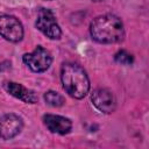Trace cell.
Masks as SVG:
<instances>
[{"instance_id":"cell-10","label":"cell","mask_w":149,"mask_h":149,"mask_svg":"<svg viewBox=\"0 0 149 149\" xmlns=\"http://www.w3.org/2000/svg\"><path fill=\"white\" fill-rule=\"evenodd\" d=\"M43 98H44V101H45L49 106H52V107H61V106H63L64 102H65L64 97H63L61 93H58V92H56V91H52V90L47 91V92L44 93Z\"/></svg>"},{"instance_id":"cell-6","label":"cell","mask_w":149,"mask_h":149,"mask_svg":"<svg viewBox=\"0 0 149 149\" xmlns=\"http://www.w3.org/2000/svg\"><path fill=\"white\" fill-rule=\"evenodd\" d=\"M23 120L14 113L3 114L0 118V137L2 140H12L21 133Z\"/></svg>"},{"instance_id":"cell-11","label":"cell","mask_w":149,"mask_h":149,"mask_svg":"<svg viewBox=\"0 0 149 149\" xmlns=\"http://www.w3.org/2000/svg\"><path fill=\"white\" fill-rule=\"evenodd\" d=\"M114 59L116 63L122 64V65H132L134 62V57L132 54H129L126 50H119L114 55Z\"/></svg>"},{"instance_id":"cell-9","label":"cell","mask_w":149,"mask_h":149,"mask_svg":"<svg viewBox=\"0 0 149 149\" xmlns=\"http://www.w3.org/2000/svg\"><path fill=\"white\" fill-rule=\"evenodd\" d=\"M3 88L8 94L13 95L14 98H16V99H19L26 104H36L37 102L36 93L33 90L27 88L22 84L9 80V81L3 83Z\"/></svg>"},{"instance_id":"cell-8","label":"cell","mask_w":149,"mask_h":149,"mask_svg":"<svg viewBox=\"0 0 149 149\" xmlns=\"http://www.w3.org/2000/svg\"><path fill=\"white\" fill-rule=\"evenodd\" d=\"M43 123L47 129L54 134L65 135L71 132L72 129V121L69 118L55 114H44L43 115Z\"/></svg>"},{"instance_id":"cell-12","label":"cell","mask_w":149,"mask_h":149,"mask_svg":"<svg viewBox=\"0 0 149 149\" xmlns=\"http://www.w3.org/2000/svg\"><path fill=\"white\" fill-rule=\"evenodd\" d=\"M93 1H101V0H93Z\"/></svg>"},{"instance_id":"cell-2","label":"cell","mask_w":149,"mask_h":149,"mask_svg":"<svg viewBox=\"0 0 149 149\" xmlns=\"http://www.w3.org/2000/svg\"><path fill=\"white\" fill-rule=\"evenodd\" d=\"M61 80L65 92L74 99H83L90 91L88 76L86 71L76 63L66 62L62 65Z\"/></svg>"},{"instance_id":"cell-5","label":"cell","mask_w":149,"mask_h":149,"mask_svg":"<svg viewBox=\"0 0 149 149\" xmlns=\"http://www.w3.org/2000/svg\"><path fill=\"white\" fill-rule=\"evenodd\" d=\"M23 26L13 15H0V36L8 42L17 43L23 38Z\"/></svg>"},{"instance_id":"cell-4","label":"cell","mask_w":149,"mask_h":149,"mask_svg":"<svg viewBox=\"0 0 149 149\" xmlns=\"http://www.w3.org/2000/svg\"><path fill=\"white\" fill-rule=\"evenodd\" d=\"M35 26L50 40H59L62 36V30L56 21L55 14L48 8H41L38 10Z\"/></svg>"},{"instance_id":"cell-7","label":"cell","mask_w":149,"mask_h":149,"mask_svg":"<svg viewBox=\"0 0 149 149\" xmlns=\"http://www.w3.org/2000/svg\"><path fill=\"white\" fill-rule=\"evenodd\" d=\"M93 106L101 113L111 114L116 108V99L112 91L107 88H97L91 94Z\"/></svg>"},{"instance_id":"cell-3","label":"cell","mask_w":149,"mask_h":149,"mask_svg":"<svg viewBox=\"0 0 149 149\" xmlns=\"http://www.w3.org/2000/svg\"><path fill=\"white\" fill-rule=\"evenodd\" d=\"M22 61L33 72L41 73L50 68L52 63V56L49 50L42 45H37L31 52L24 54L22 56Z\"/></svg>"},{"instance_id":"cell-1","label":"cell","mask_w":149,"mask_h":149,"mask_svg":"<svg viewBox=\"0 0 149 149\" xmlns=\"http://www.w3.org/2000/svg\"><path fill=\"white\" fill-rule=\"evenodd\" d=\"M91 37L102 44L118 43L125 36L123 23L114 14H104L94 17L90 23Z\"/></svg>"}]
</instances>
